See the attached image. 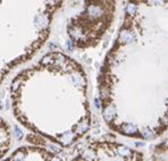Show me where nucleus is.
<instances>
[{
  "label": "nucleus",
  "mask_w": 168,
  "mask_h": 161,
  "mask_svg": "<svg viewBox=\"0 0 168 161\" xmlns=\"http://www.w3.org/2000/svg\"><path fill=\"white\" fill-rule=\"evenodd\" d=\"M88 13H89V15L91 17L98 18V17H100L101 15H102V9L100 8V6H98V5H91L89 7V9H88Z\"/></svg>",
  "instance_id": "nucleus-1"
},
{
  "label": "nucleus",
  "mask_w": 168,
  "mask_h": 161,
  "mask_svg": "<svg viewBox=\"0 0 168 161\" xmlns=\"http://www.w3.org/2000/svg\"><path fill=\"white\" fill-rule=\"evenodd\" d=\"M115 116H116V110H115V108H114L112 106H108V107L104 109V111H103V117H104V119H106L107 122H111V120L114 119Z\"/></svg>",
  "instance_id": "nucleus-2"
},
{
  "label": "nucleus",
  "mask_w": 168,
  "mask_h": 161,
  "mask_svg": "<svg viewBox=\"0 0 168 161\" xmlns=\"http://www.w3.org/2000/svg\"><path fill=\"white\" fill-rule=\"evenodd\" d=\"M48 22H49V18L42 14V15H37L36 18H35V24L37 27H46L48 25Z\"/></svg>",
  "instance_id": "nucleus-3"
},
{
  "label": "nucleus",
  "mask_w": 168,
  "mask_h": 161,
  "mask_svg": "<svg viewBox=\"0 0 168 161\" xmlns=\"http://www.w3.org/2000/svg\"><path fill=\"white\" fill-rule=\"evenodd\" d=\"M122 132L125 133V134H127V135H134L135 133L137 132V128L135 127L133 124L127 123V124L122 125Z\"/></svg>",
  "instance_id": "nucleus-4"
},
{
  "label": "nucleus",
  "mask_w": 168,
  "mask_h": 161,
  "mask_svg": "<svg viewBox=\"0 0 168 161\" xmlns=\"http://www.w3.org/2000/svg\"><path fill=\"white\" fill-rule=\"evenodd\" d=\"M74 137H75V135L73 132H66L62 135V142L64 143V145H69L73 142Z\"/></svg>",
  "instance_id": "nucleus-5"
},
{
  "label": "nucleus",
  "mask_w": 168,
  "mask_h": 161,
  "mask_svg": "<svg viewBox=\"0 0 168 161\" xmlns=\"http://www.w3.org/2000/svg\"><path fill=\"white\" fill-rule=\"evenodd\" d=\"M120 39L125 42V43H131L134 41V35L130 31H123L120 33Z\"/></svg>",
  "instance_id": "nucleus-6"
},
{
  "label": "nucleus",
  "mask_w": 168,
  "mask_h": 161,
  "mask_svg": "<svg viewBox=\"0 0 168 161\" xmlns=\"http://www.w3.org/2000/svg\"><path fill=\"white\" fill-rule=\"evenodd\" d=\"M70 35L74 37V39H80L81 37V35H82V31L78 29V27H76V26H74L73 29H70Z\"/></svg>",
  "instance_id": "nucleus-7"
},
{
  "label": "nucleus",
  "mask_w": 168,
  "mask_h": 161,
  "mask_svg": "<svg viewBox=\"0 0 168 161\" xmlns=\"http://www.w3.org/2000/svg\"><path fill=\"white\" fill-rule=\"evenodd\" d=\"M88 127H89L88 123L82 122V123L77 124V126H76V132H77V133H83V132H85V130L88 129Z\"/></svg>",
  "instance_id": "nucleus-8"
},
{
  "label": "nucleus",
  "mask_w": 168,
  "mask_h": 161,
  "mask_svg": "<svg viewBox=\"0 0 168 161\" xmlns=\"http://www.w3.org/2000/svg\"><path fill=\"white\" fill-rule=\"evenodd\" d=\"M118 153H119L120 156H123V157H127V156L131 154V151H130V149L126 148V146H119V148H118Z\"/></svg>",
  "instance_id": "nucleus-9"
},
{
  "label": "nucleus",
  "mask_w": 168,
  "mask_h": 161,
  "mask_svg": "<svg viewBox=\"0 0 168 161\" xmlns=\"http://www.w3.org/2000/svg\"><path fill=\"white\" fill-rule=\"evenodd\" d=\"M82 157H83L84 159H89V160H90V159H93V158L96 157V153H94L92 150L89 149V150H85V151L83 152Z\"/></svg>",
  "instance_id": "nucleus-10"
},
{
  "label": "nucleus",
  "mask_w": 168,
  "mask_h": 161,
  "mask_svg": "<svg viewBox=\"0 0 168 161\" xmlns=\"http://www.w3.org/2000/svg\"><path fill=\"white\" fill-rule=\"evenodd\" d=\"M55 63L57 65H59L60 67H64V65L66 63V57H64L63 55H57V58H56Z\"/></svg>",
  "instance_id": "nucleus-11"
},
{
  "label": "nucleus",
  "mask_w": 168,
  "mask_h": 161,
  "mask_svg": "<svg viewBox=\"0 0 168 161\" xmlns=\"http://www.w3.org/2000/svg\"><path fill=\"white\" fill-rule=\"evenodd\" d=\"M73 82H74L76 85H84V78H83V76H81V75H75V76H73Z\"/></svg>",
  "instance_id": "nucleus-12"
},
{
  "label": "nucleus",
  "mask_w": 168,
  "mask_h": 161,
  "mask_svg": "<svg viewBox=\"0 0 168 161\" xmlns=\"http://www.w3.org/2000/svg\"><path fill=\"white\" fill-rule=\"evenodd\" d=\"M25 158V153L22 151H17L14 156H13V160L14 161H22Z\"/></svg>",
  "instance_id": "nucleus-13"
},
{
  "label": "nucleus",
  "mask_w": 168,
  "mask_h": 161,
  "mask_svg": "<svg viewBox=\"0 0 168 161\" xmlns=\"http://www.w3.org/2000/svg\"><path fill=\"white\" fill-rule=\"evenodd\" d=\"M126 11H127L129 14L133 15L135 11H136V6H135V5H133V3H130V5L127 6V8H126Z\"/></svg>",
  "instance_id": "nucleus-14"
},
{
  "label": "nucleus",
  "mask_w": 168,
  "mask_h": 161,
  "mask_svg": "<svg viewBox=\"0 0 168 161\" xmlns=\"http://www.w3.org/2000/svg\"><path fill=\"white\" fill-rule=\"evenodd\" d=\"M143 136L145 138H152L153 137V133L150 130V129H144L143 130Z\"/></svg>",
  "instance_id": "nucleus-15"
},
{
  "label": "nucleus",
  "mask_w": 168,
  "mask_h": 161,
  "mask_svg": "<svg viewBox=\"0 0 168 161\" xmlns=\"http://www.w3.org/2000/svg\"><path fill=\"white\" fill-rule=\"evenodd\" d=\"M15 135H16V137H17L18 140H21V138L23 137V133H22V130L18 128L17 126H15Z\"/></svg>",
  "instance_id": "nucleus-16"
},
{
  "label": "nucleus",
  "mask_w": 168,
  "mask_h": 161,
  "mask_svg": "<svg viewBox=\"0 0 168 161\" xmlns=\"http://www.w3.org/2000/svg\"><path fill=\"white\" fill-rule=\"evenodd\" d=\"M66 45H67L68 50H73V42L70 40H68L67 42H66Z\"/></svg>",
  "instance_id": "nucleus-17"
},
{
  "label": "nucleus",
  "mask_w": 168,
  "mask_h": 161,
  "mask_svg": "<svg viewBox=\"0 0 168 161\" xmlns=\"http://www.w3.org/2000/svg\"><path fill=\"white\" fill-rule=\"evenodd\" d=\"M49 148H51V150H54V151H57V152H59L60 150H59V146H57V145H54V144H50L49 145Z\"/></svg>",
  "instance_id": "nucleus-18"
},
{
  "label": "nucleus",
  "mask_w": 168,
  "mask_h": 161,
  "mask_svg": "<svg viewBox=\"0 0 168 161\" xmlns=\"http://www.w3.org/2000/svg\"><path fill=\"white\" fill-rule=\"evenodd\" d=\"M94 102H96V107H97V108H99V107H100V104H99V100H97V99H96V100H94Z\"/></svg>",
  "instance_id": "nucleus-19"
},
{
  "label": "nucleus",
  "mask_w": 168,
  "mask_h": 161,
  "mask_svg": "<svg viewBox=\"0 0 168 161\" xmlns=\"http://www.w3.org/2000/svg\"><path fill=\"white\" fill-rule=\"evenodd\" d=\"M51 161H62V160H60L59 158H57V157H55V158H52V159H51Z\"/></svg>",
  "instance_id": "nucleus-20"
},
{
  "label": "nucleus",
  "mask_w": 168,
  "mask_h": 161,
  "mask_svg": "<svg viewBox=\"0 0 168 161\" xmlns=\"http://www.w3.org/2000/svg\"><path fill=\"white\" fill-rule=\"evenodd\" d=\"M166 145H167V146H168V140H167V141H166Z\"/></svg>",
  "instance_id": "nucleus-21"
}]
</instances>
